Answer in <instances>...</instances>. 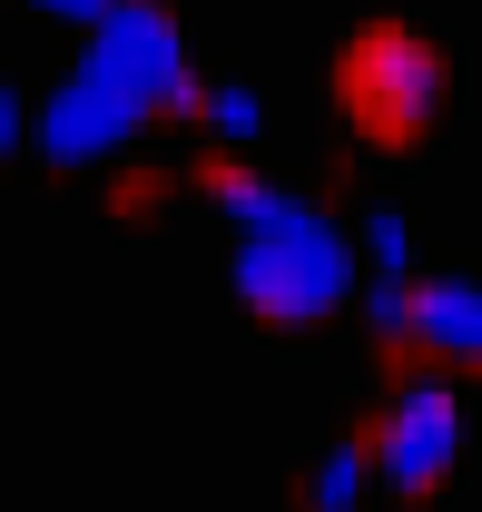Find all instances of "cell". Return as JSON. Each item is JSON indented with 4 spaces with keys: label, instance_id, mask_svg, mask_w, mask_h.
I'll return each mask as SVG.
<instances>
[{
    "label": "cell",
    "instance_id": "cell-1",
    "mask_svg": "<svg viewBox=\"0 0 482 512\" xmlns=\"http://www.w3.org/2000/svg\"><path fill=\"white\" fill-rule=\"evenodd\" d=\"M217 207L237 217V296L266 325H315V316L345 306L355 247H345L315 207L276 197L266 178H217Z\"/></svg>",
    "mask_w": 482,
    "mask_h": 512
},
{
    "label": "cell",
    "instance_id": "cell-2",
    "mask_svg": "<svg viewBox=\"0 0 482 512\" xmlns=\"http://www.w3.org/2000/svg\"><path fill=\"white\" fill-rule=\"evenodd\" d=\"M89 69L109 89H128L138 109H207V89L187 79V40H178V20L158 0H119L99 20V40H89Z\"/></svg>",
    "mask_w": 482,
    "mask_h": 512
},
{
    "label": "cell",
    "instance_id": "cell-3",
    "mask_svg": "<svg viewBox=\"0 0 482 512\" xmlns=\"http://www.w3.org/2000/svg\"><path fill=\"white\" fill-rule=\"evenodd\" d=\"M345 99H355V119L374 138H414L433 109H443V60H433V40L414 30H364L355 60H345Z\"/></svg>",
    "mask_w": 482,
    "mask_h": 512
},
{
    "label": "cell",
    "instance_id": "cell-4",
    "mask_svg": "<svg viewBox=\"0 0 482 512\" xmlns=\"http://www.w3.org/2000/svg\"><path fill=\"white\" fill-rule=\"evenodd\" d=\"M138 128H148V109H138L128 89H109L99 69H79L60 99L40 109V148H50L60 168H99V158H119Z\"/></svg>",
    "mask_w": 482,
    "mask_h": 512
},
{
    "label": "cell",
    "instance_id": "cell-5",
    "mask_svg": "<svg viewBox=\"0 0 482 512\" xmlns=\"http://www.w3.org/2000/svg\"><path fill=\"white\" fill-rule=\"evenodd\" d=\"M374 473H384L394 493H433V483L453 473V394H443V384L394 394V414H384V444H374Z\"/></svg>",
    "mask_w": 482,
    "mask_h": 512
},
{
    "label": "cell",
    "instance_id": "cell-6",
    "mask_svg": "<svg viewBox=\"0 0 482 512\" xmlns=\"http://www.w3.org/2000/svg\"><path fill=\"white\" fill-rule=\"evenodd\" d=\"M404 335H414L423 355H443V365H482V296L453 286V276H433V286H414V306H404Z\"/></svg>",
    "mask_w": 482,
    "mask_h": 512
},
{
    "label": "cell",
    "instance_id": "cell-7",
    "mask_svg": "<svg viewBox=\"0 0 482 512\" xmlns=\"http://www.w3.org/2000/svg\"><path fill=\"white\" fill-rule=\"evenodd\" d=\"M355 503H364V453L335 444L325 463H315V512H355Z\"/></svg>",
    "mask_w": 482,
    "mask_h": 512
},
{
    "label": "cell",
    "instance_id": "cell-8",
    "mask_svg": "<svg viewBox=\"0 0 482 512\" xmlns=\"http://www.w3.org/2000/svg\"><path fill=\"white\" fill-rule=\"evenodd\" d=\"M207 128H217V138H256V128H266V109H256V89H207Z\"/></svg>",
    "mask_w": 482,
    "mask_h": 512
},
{
    "label": "cell",
    "instance_id": "cell-9",
    "mask_svg": "<svg viewBox=\"0 0 482 512\" xmlns=\"http://www.w3.org/2000/svg\"><path fill=\"white\" fill-rule=\"evenodd\" d=\"M364 256H374L384 276H404V217H374V227H364Z\"/></svg>",
    "mask_w": 482,
    "mask_h": 512
},
{
    "label": "cell",
    "instance_id": "cell-10",
    "mask_svg": "<svg viewBox=\"0 0 482 512\" xmlns=\"http://www.w3.org/2000/svg\"><path fill=\"white\" fill-rule=\"evenodd\" d=\"M40 10H60V20H89V30H99V20H109L119 0H40Z\"/></svg>",
    "mask_w": 482,
    "mask_h": 512
},
{
    "label": "cell",
    "instance_id": "cell-11",
    "mask_svg": "<svg viewBox=\"0 0 482 512\" xmlns=\"http://www.w3.org/2000/svg\"><path fill=\"white\" fill-rule=\"evenodd\" d=\"M10 148H20V99L0 89V158H10Z\"/></svg>",
    "mask_w": 482,
    "mask_h": 512
}]
</instances>
